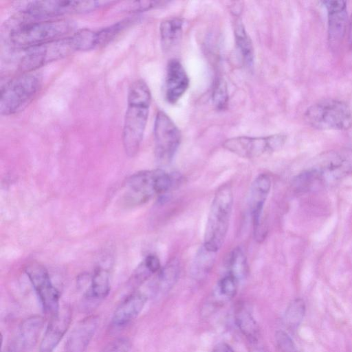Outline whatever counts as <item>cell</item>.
<instances>
[{"mask_svg": "<svg viewBox=\"0 0 352 352\" xmlns=\"http://www.w3.org/2000/svg\"><path fill=\"white\" fill-rule=\"evenodd\" d=\"M349 30H348V41H349V47L351 48V50H352V15L349 19Z\"/></svg>", "mask_w": 352, "mask_h": 352, "instance_id": "35", "label": "cell"}, {"mask_svg": "<svg viewBox=\"0 0 352 352\" xmlns=\"http://www.w3.org/2000/svg\"><path fill=\"white\" fill-rule=\"evenodd\" d=\"M43 319L34 316L23 321L20 329L21 342L25 347L35 345L43 327Z\"/></svg>", "mask_w": 352, "mask_h": 352, "instance_id": "22", "label": "cell"}, {"mask_svg": "<svg viewBox=\"0 0 352 352\" xmlns=\"http://www.w3.org/2000/svg\"><path fill=\"white\" fill-rule=\"evenodd\" d=\"M160 270L161 264L159 258L155 254H148L137 268L134 278L138 283H142Z\"/></svg>", "mask_w": 352, "mask_h": 352, "instance_id": "27", "label": "cell"}, {"mask_svg": "<svg viewBox=\"0 0 352 352\" xmlns=\"http://www.w3.org/2000/svg\"><path fill=\"white\" fill-rule=\"evenodd\" d=\"M98 319L90 316L80 321L65 344V352H85L96 330Z\"/></svg>", "mask_w": 352, "mask_h": 352, "instance_id": "17", "label": "cell"}, {"mask_svg": "<svg viewBox=\"0 0 352 352\" xmlns=\"http://www.w3.org/2000/svg\"><path fill=\"white\" fill-rule=\"evenodd\" d=\"M181 139L177 126L164 112L159 111L154 123V142L155 156L160 163L167 164L172 160Z\"/></svg>", "mask_w": 352, "mask_h": 352, "instance_id": "11", "label": "cell"}, {"mask_svg": "<svg viewBox=\"0 0 352 352\" xmlns=\"http://www.w3.org/2000/svg\"><path fill=\"white\" fill-rule=\"evenodd\" d=\"M260 352H261V351H260Z\"/></svg>", "mask_w": 352, "mask_h": 352, "instance_id": "37", "label": "cell"}, {"mask_svg": "<svg viewBox=\"0 0 352 352\" xmlns=\"http://www.w3.org/2000/svg\"><path fill=\"white\" fill-rule=\"evenodd\" d=\"M129 344L125 340H118L109 344L102 352H129Z\"/></svg>", "mask_w": 352, "mask_h": 352, "instance_id": "33", "label": "cell"}, {"mask_svg": "<svg viewBox=\"0 0 352 352\" xmlns=\"http://www.w3.org/2000/svg\"><path fill=\"white\" fill-rule=\"evenodd\" d=\"M235 41L245 64L252 67L254 63V48L252 41L246 32L241 21L238 19L234 23Z\"/></svg>", "mask_w": 352, "mask_h": 352, "instance_id": "21", "label": "cell"}, {"mask_svg": "<svg viewBox=\"0 0 352 352\" xmlns=\"http://www.w3.org/2000/svg\"><path fill=\"white\" fill-rule=\"evenodd\" d=\"M287 140V136L278 133L265 137L240 136L226 140L223 147L243 158H255L280 149Z\"/></svg>", "mask_w": 352, "mask_h": 352, "instance_id": "9", "label": "cell"}, {"mask_svg": "<svg viewBox=\"0 0 352 352\" xmlns=\"http://www.w3.org/2000/svg\"><path fill=\"white\" fill-rule=\"evenodd\" d=\"M239 280L234 276L226 274L218 283L217 289L220 295L228 299L233 298L238 290Z\"/></svg>", "mask_w": 352, "mask_h": 352, "instance_id": "30", "label": "cell"}, {"mask_svg": "<svg viewBox=\"0 0 352 352\" xmlns=\"http://www.w3.org/2000/svg\"><path fill=\"white\" fill-rule=\"evenodd\" d=\"M109 5L102 1H34L23 10L27 17L34 20H48L72 12H84Z\"/></svg>", "mask_w": 352, "mask_h": 352, "instance_id": "7", "label": "cell"}, {"mask_svg": "<svg viewBox=\"0 0 352 352\" xmlns=\"http://www.w3.org/2000/svg\"><path fill=\"white\" fill-rule=\"evenodd\" d=\"M215 254L202 245L195 256L192 266V273L195 276L202 277L210 270L214 262Z\"/></svg>", "mask_w": 352, "mask_h": 352, "instance_id": "26", "label": "cell"}, {"mask_svg": "<svg viewBox=\"0 0 352 352\" xmlns=\"http://www.w3.org/2000/svg\"><path fill=\"white\" fill-rule=\"evenodd\" d=\"M151 102L147 84L142 79L134 81L129 87L127 107L124 116L122 142L124 151L129 157L135 156L140 147Z\"/></svg>", "mask_w": 352, "mask_h": 352, "instance_id": "1", "label": "cell"}, {"mask_svg": "<svg viewBox=\"0 0 352 352\" xmlns=\"http://www.w3.org/2000/svg\"><path fill=\"white\" fill-rule=\"evenodd\" d=\"M40 87L39 78L32 72L23 73L10 80L1 89V114L10 116L23 110L34 98Z\"/></svg>", "mask_w": 352, "mask_h": 352, "instance_id": "6", "label": "cell"}, {"mask_svg": "<svg viewBox=\"0 0 352 352\" xmlns=\"http://www.w3.org/2000/svg\"><path fill=\"white\" fill-rule=\"evenodd\" d=\"M73 29L72 23L65 19L29 21L14 27L9 38L14 47L28 50L69 36Z\"/></svg>", "mask_w": 352, "mask_h": 352, "instance_id": "2", "label": "cell"}, {"mask_svg": "<svg viewBox=\"0 0 352 352\" xmlns=\"http://www.w3.org/2000/svg\"><path fill=\"white\" fill-rule=\"evenodd\" d=\"M110 291L109 271L102 267L96 268L91 280L90 294L96 298L106 297Z\"/></svg>", "mask_w": 352, "mask_h": 352, "instance_id": "25", "label": "cell"}, {"mask_svg": "<svg viewBox=\"0 0 352 352\" xmlns=\"http://www.w3.org/2000/svg\"><path fill=\"white\" fill-rule=\"evenodd\" d=\"M76 51L72 35L26 50L19 68L23 73L32 72L46 64L61 59Z\"/></svg>", "mask_w": 352, "mask_h": 352, "instance_id": "8", "label": "cell"}, {"mask_svg": "<svg viewBox=\"0 0 352 352\" xmlns=\"http://www.w3.org/2000/svg\"><path fill=\"white\" fill-rule=\"evenodd\" d=\"M146 296L141 292L128 296L115 310L112 322L115 326L123 327L133 320L142 311Z\"/></svg>", "mask_w": 352, "mask_h": 352, "instance_id": "18", "label": "cell"}, {"mask_svg": "<svg viewBox=\"0 0 352 352\" xmlns=\"http://www.w3.org/2000/svg\"><path fill=\"white\" fill-rule=\"evenodd\" d=\"M311 168L322 182L335 181L352 174V148H341L323 152L314 159Z\"/></svg>", "mask_w": 352, "mask_h": 352, "instance_id": "10", "label": "cell"}, {"mask_svg": "<svg viewBox=\"0 0 352 352\" xmlns=\"http://www.w3.org/2000/svg\"><path fill=\"white\" fill-rule=\"evenodd\" d=\"M156 288L161 292L168 291L175 283L179 274V263L173 259L157 272Z\"/></svg>", "mask_w": 352, "mask_h": 352, "instance_id": "24", "label": "cell"}, {"mask_svg": "<svg viewBox=\"0 0 352 352\" xmlns=\"http://www.w3.org/2000/svg\"><path fill=\"white\" fill-rule=\"evenodd\" d=\"M129 19H126L96 31L97 46L103 47L113 41L119 34L129 26Z\"/></svg>", "mask_w": 352, "mask_h": 352, "instance_id": "28", "label": "cell"}, {"mask_svg": "<svg viewBox=\"0 0 352 352\" xmlns=\"http://www.w3.org/2000/svg\"><path fill=\"white\" fill-rule=\"evenodd\" d=\"M212 100L218 109H223L228 101V92L226 82L221 78L216 80L213 91Z\"/></svg>", "mask_w": 352, "mask_h": 352, "instance_id": "31", "label": "cell"}, {"mask_svg": "<svg viewBox=\"0 0 352 352\" xmlns=\"http://www.w3.org/2000/svg\"><path fill=\"white\" fill-rule=\"evenodd\" d=\"M328 12V40L332 50L341 44L347 27L346 2L342 0L323 1Z\"/></svg>", "mask_w": 352, "mask_h": 352, "instance_id": "14", "label": "cell"}, {"mask_svg": "<svg viewBox=\"0 0 352 352\" xmlns=\"http://www.w3.org/2000/svg\"><path fill=\"white\" fill-rule=\"evenodd\" d=\"M275 338L278 347L281 352H297L296 345L292 339L284 331H278Z\"/></svg>", "mask_w": 352, "mask_h": 352, "instance_id": "32", "label": "cell"}, {"mask_svg": "<svg viewBox=\"0 0 352 352\" xmlns=\"http://www.w3.org/2000/svg\"><path fill=\"white\" fill-rule=\"evenodd\" d=\"M183 23V20L177 17L167 19L161 23L160 32L164 50H170L179 41L182 34Z\"/></svg>", "mask_w": 352, "mask_h": 352, "instance_id": "19", "label": "cell"}, {"mask_svg": "<svg viewBox=\"0 0 352 352\" xmlns=\"http://www.w3.org/2000/svg\"><path fill=\"white\" fill-rule=\"evenodd\" d=\"M189 87V78L182 63L170 60L166 76V99L170 104L177 102Z\"/></svg>", "mask_w": 352, "mask_h": 352, "instance_id": "16", "label": "cell"}, {"mask_svg": "<svg viewBox=\"0 0 352 352\" xmlns=\"http://www.w3.org/2000/svg\"><path fill=\"white\" fill-rule=\"evenodd\" d=\"M227 274L236 277L239 280L243 278L248 272L245 254L241 248H234L226 260Z\"/></svg>", "mask_w": 352, "mask_h": 352, "instance_id": "23", "label": "cell"}, {"mask_svg": "<svg viewBox=\"0 0 352 352\" xmlns=\"http://www.w3.org/2000/svg\"><path fill=\"white\" fill-rule=\"evenodd\" d=\"M234 318L242 333L250 340L256 341L258 336V327L251 312L243 304L236 306Z\"/></svg>", "mask_w": 352, "mask_h": 352, "instance_id": "20", "label": "cell"}, {"mask_svg": "<svg viewBox=\"0 0 352 352\" xmlns=\"http://www.w3.org/2000/svg\"><path fill=\"white\" fill-rule=\"evenodd\" d=\"M5 352H10V351H5Z\"/></svg>", "mask_w": 352, "mask_h": 352, "instance_id": "36", "label": "cell"}, {"mask_svg": "<svg viewBox=\"0 0 352 352\" xmlns=\"http://www.w3.org/2000/svg\"><path fill=\"white\" fill-rule=\"evenodd\" d=\"M305 311V305L300 298L294 300L288 306L285 315L286 323L290 327H296L302 321Z\"/></svg>", "mask_w": 352, "mask_h": 352, "instance_id": "29", "label": "cell"}, {"mask_svg": "<svg viewBox=\"0 0 352 352\" xmlns=\"http://www.w3.org/2000/svg\"><path fill=\"white\" fill-rule=\"evenodd\" d=\"M174 184V177L162 169L138 172L127 181L124 201L129 206H141L164 195Z\"/></svg>", "mask_w": 352, "mask_h": 352, "instance_id": "4", "label": "cell"}, {"mask_svg": "<svg viewBox=\"0 0 352 352\" xmlns=\"http://www.w3.org/2000/svg\"><path fill=\"white\" fill-rule=\"evenodd\" d=\"M72 320V312L69 308L65 307L53 316L45 331L40 346V352H53L61 340Z\"/></svg>", "mask_w": 352, "mask_h": 352, "instance_id": "15", "label": "cell"}, {"mask_svg": "<svg viewBox=\"0 0 352 352\" xmlns=\"http://www.w3.org/2000/svg\"><path fill=\"white\" fill-rule=\"evenodd\" d=\"M25 273L47 314L52 316L60 309L59 294L53 285L47 270L38 263H29Z\"/></svg>", "mask_w": 352, "mask_h": 352, "instance_id": "12", "label": "cell"}, {"mask_svg": "<svg viewBox=\"0 0 352 352\" xmlns=\"http://www.w3.org/2000/svg\"><path fill=\"white\" fill-rule=\"evenodd\" d=\"M233 202L231 186L221 185L214 195L206 221L202 245L208 251L217 253L222 247L229 228Z\"/></svg>", "mask_w": 352, "mask_h": 352, "instance_id": "3", "label": "cell"}, {"mask_svg": "<svg viewBox=\"0 0 352 352\" xmlns=\"http://www.w3.org/2000/svg\"><path fill=\"white\" fill-rule=\"evenodd\" d=\"M305 120L311 127L319 130H346L352 126V111L344 101L324 99L310 106Z\"/></svg>", "mask_w": 352, "mask_h": 352, "instance_id": "5", "label": "cell"}, {"mask_svg": "<svg viewBox=\"0 0 352 352\" xmlns=\"http://www.w3.org/2000/svg\"><path fill=\"white\" fill-rule=\"evenodd\" d=\"M213 352H234V351L228 344L221 342L215 346Z\"/></svg>", "mask_w": 352, "mask_h": 352, "instance_id": "34", "label": "cell"}, {"mask_svg": "<svg viewBox=\"0 0 352 352\" xmlns=\"http://www.w3.org/2000/svg\"><path fill=\"white\" fill-rule=\"evenodd\" d=\"M272 186L270 177L263 173L257 176L251 184L248 205L252 217L255 240L262 242L266 235L262 226V213Z\"/></svg>", "mask_w": 352, "mask_h": 352, "instance_id": "13", "label": "cell"}]
</instances>
